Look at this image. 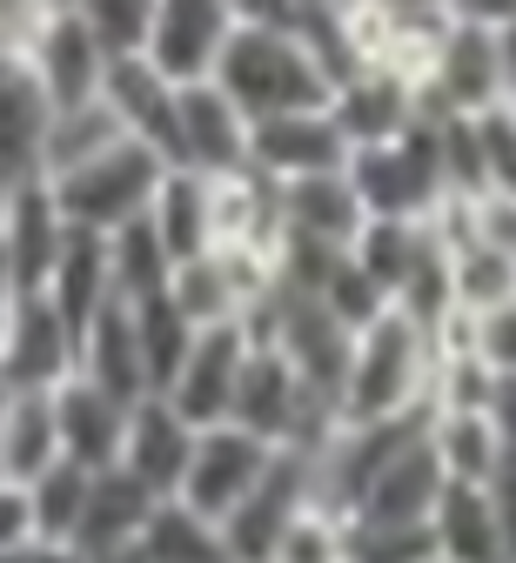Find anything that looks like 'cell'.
Wrapping results in <instances>:
<instances>
[{
  "instance_id": "obj_41",
  "label": "cell",
  "mask_w": 516,
  "mask_h": 563,
  "mask_svg": "<svg viewBox=\"0 0 516 563\" xmlns=\"http://www.w3.org/2000/svg\"><path fill=\"white\" fill-rule=\"evenodd\" d=\"M483 497H490V510H496V530H503V543H509V563H516V450L503 456V470L483 483Z\"/></svg>"
},
{
  "instance_id": "obj_2",
  "label": "cell",
  "mask_w": 516,
  "mask_h": 563,
  "mask_svg": "<svg viewBox=\"0 0 516 563\" xmlns=\"http://www.w3.org/2000/svg\"><path fill=\"white\" fill-rule=\"evenodd\" d=\"M429 376H436V335L416 329L403 309H389L383 322H369L349 342V369L336 389V416L349 422H396V416H422L429 409Z\"/></svg>"
},
{
  "instance_id": "obj_11",
  "label": "cell",
  "mask_w": 516,
  "mask_h": 563,
  "mask_svg": "<svg viewBox=\"0 0 516 563\" xmlns=\"http://www.w3.org/2000/svg\"><path fill=\"white\" fill-rule=\"evenodd\" d=\"M309 504H316V456H303V450H275L268 476L255 483V497H249L229 523H221L229 563H268L275 543H282V530L303 517Z\"/></svg>"
},
{
  "instance_id": "obj_5",
  "label": "cell",
  "mask_w": 516,
  "mask_h": 563,
  "mask_svg": "<svg viewBox=\"0 0 516 563\" xmlns=\"http://www.w3.org/2000/svg\"><path fill=\"white\" fill-rule=\"evenodd\" d=\"M416 95H422V121H476V114L509 101L496 34L476 8H450V34H442L436 60L422 67Z\"/></svg>"
},
{
  "instance_id": "obj_31",
  "label": "cell",
  "mask_w": 516,
  "mask_h": 563,
  "mask_svg": "<svg viewBox=\"0 0 516 563\" xmlns=\"http://www.w3.org/2000/svg\"><path fill=\"white\" fill-rule=\"evenodd\" d=\"M121 121L108 114V101H88V108H61L54 128H47V155H41V181H61L74 168L101 162L108 148H121Z\"/></svg>"
},
{
  "instance_id": "obj_17",
  "label": "cell",
  "mask_w": 516,
  "mask_h": 563,
  "mask_svg": "<svg viewBox=\"0 0 516 563\" xmlns=\"http://www.w3.org/2000/svg\"><path fill=\"white\" fill-rule=\"evenodd\" d=\"M195 437L201 430H188V422L162 396H147L128 416V443H121V463L114 470L134 476L155 504H175L182 497V476H188V456H195Z\"/></svg>"
},
{
  "instance_id": "obj_16",
  "label": "cell",
  "mask_w": 516,
  "mask_h": 563,
  "mask_svg": "<svg viewBox=\"0 0 516 563\" xmlns=\"http://www.w3.org/2000/svg\"><path fill=\"white\" fill-rule=\"evenodd\" d=\"M67 235H74V229L61 222L47 181H28V188L8 195V208H0V255H8L14 296H41V289H47V275H54Z\"/></svg>"
},
{
  "instance_id": "obj_19",
  "label": "cell",
  "mask_w": 516,
  "mask_h": 563,
  "mask_svg": "<svg viewBox=\"0 0 516 563\" xmlns=\"http://www.w3.org/2000/svg\"><path fill=\"white\" fill-rule=\"evenodd\" d=\"M128 402H114L108 389L95 383H61L54 389V422H61V463L74 470H114L121 463V443H128Z\"/></svg>"
},
{
  "instance_id": "obj_30",
  "label": "cell",
  "mask_w": 516,
  "mask_h": 563,
  "mask_svg": "<svg viewBox=\"0 0 516 563\" xmlns=\"http://www.w3.org/2000/svg\"><path fill=\"white\" fill-rule=\"evenodd\" d=\"M450 249V289H457V316H490L503 302H516V255L490 249V242H470V235H442Z\"/></svg>"
},
{
  "instance_id": "obj_12",
  "label": "cell",
  "mask_w": 516,
  "mask_h": 563,
  "mask_svg": "<svg viewBox=\"0 0 516 563\" xmlns=\"http://www.w3.org/2000/svg\"><path fill=\"white\" fill-rule=\"evenodd\" d=\"M168 168L201 175V181H229V175L249 168V121H242V108L221 95L215 81L175 95V148H168Z\"/></svg>"
},
{
  "instance_id": "obj_1",
  "label": "cell",
  "mask_w": 516,
  "mask_h": 563,
  "mask_svg": "<svg viewBox=\"0 0 516 563\" xmlns=\"http://www.w3.org/2000/svg\"><path fill=\"white\" fill-rule=\"evenodd\" d=\"M215 88L255 128V121L329 108L336 75L303 27V8H235V34H229L221 67H215Z\"/></svg>"
},
{
  "instance_id": "obj_42",
  "label": "cell",
  "mask_w": 516,
  "mask_h": 563,
  "mask_svg": "<svg viewBox=\"0 0 516 563\" xmlns=\"http://www.w3.org/2000/svg\"><path fill=\"white\" fill-rule=\"evenodd\" d=\"M0 563H81L67 543H21L14 556H0Z\"/></svg>"
},
{
  "instance_id": "obj_46",
  "label": "cell",
  "mask_w": 516,
  "mask_h": 563,
  "mask_svg": "<svg viewBox=\"0 0 516 563\" xmlns=\"http://www.w3.org/2000/svg\"><path fill=\"white\" fill-rule=\"evenodd\" d=\"M0 402H8V389H0Z\"/></svg>"
},
{
  "instance_id": "obj_22",
  "label": "cell",
  "mask_w": 516,
  "mask_h": 563,
  "mask_svg": "<svg viewBox=\"0 0 516 563\" xmlns=\"http://www.w3.org/2000/svg\"><path fill=\"white\" fill-rule=\"evenodd\" d=\"M175 95H182V88H168L147 60H114V67H108V88H101V101H108V114L121 121V134L141 141V148H155L162 162H168V148H175Z\"/></svg>"
},
{
  "instance_id": "obj_14",
  "label": "cell",
  "mask_w": 516,
  "mask_h": 563,
  "mask_svg": "<svg viewBox=\"0 0 516 563\" xmlns=\"http://www.w3.org/2000/svg\"><path fill=\"white\" fill-rule=\"evenodd\" d=\"M329 114L349 141V155L362 148H389L422 121V95L409 75H389V67H355V75L329 95Z\"/></svg>"
},
{
  "instance_id": "obj_33",
  "label": "cell",
  "mask_w": 516,
  "mask_h": 563,
  "mask_svg": "<svg viewBox=\"0 0 516 563\" xmlns=\"http://www.w3.org/2000/svg\"><path fill=\"white\" fill-rule=\"evenodd\" d=\"M88 483H95V470H74V463H54L41 483H28L41 543H67L74 550V530H81V510H88Z\"/></svg>"
},
{
  "instance_id": "obj_4",
  "label": "cell",
  "mask_w": 516,
  "mask_h": 563,
  "mask_svg": "<svg viewBox=\"0 0 516 563\" xmlns=\"http://www.w3.org/2000/svg\"><path fill=\"white\" fill-rule=\"evenodd\" d=\"M349 188L369 222H436L450 208V181H442V148L436 121H416L389 148L349 155Z\"/></svg>"
},
{
  "instance_id": "obj_44",
  "label": "cell",
  "mask_w": 516,
  "mask_h": 563,
  "mask_svg": "<svg viewBox=\"0 0 516 563\" xmlns=\"http://www.w3.org/2000/svg\"><path fill=\"white\" fill-rule=\"evenodd\" d=\"M8 302H14V296H0V322H8Z\"/></svg>"
},
{
  "instance_id": "obj_35",
  "label": "cell",
  "mask_w": 516,
  "mask_h": 563,
  "mask_svg": "<svg viewBox=\"0 0 516 563\" xmlns=\"http://www.w3.org/2000/svg\"><path fill=\"white\" fill-rule=\"evenodd\" d=\"M141 550L155 556V563H229V543H221V530L182 504H162L155 523H147Z\"/></svg>"
},
{
  "instance_id": "obj_10",
  "label": "cell",
  "mask_w": 516,
  "mask_h": 563,
  "mask_svg": "<svg viewBox=\"0 0 516 563\" xmlns=\"http://www.w3.org/2000/svg\"><path fill=\"white\" fill-rule=\"evenodd\" d=\"M249 322H229V329H201L188 342V356L175 369V383L162 389V402L188 422V430H221L235 409V383H242V363H249Z\"/></svg>"
},
{
  "instance_id": "obj_9",
  "label": "cell",
  "mask_w": 516,
  "mask_h": 563,
  "mask_svg": "<svg viewBox=\"0 0 516 563\" xmlns=\"http://www.w3.org/2000/svg\"><path fill=\"white\" fill-rule=\"evenodd\" d=\"M21 60L34 67V81H41V95L54 101V114H61V108H88V101H101V88H108V54L95 47L81 8H41Z\"/></svg>"
},
{
  "instance_id": "obj_28",
  "label": "cell",
  "mask_w": 516,
  "mask_h": 563,
  "mask_svg": "<svg viewBox=\"0 0 516 563\" xmlns=\"http://www.w3.org/2000/svg\"><path fill=\"white\" fill-rule=\"evenodd\" d=\"M349 255H355V268L376 282V289L389 296V309H396V296L416 282V268L436 255V222H362Z\"/></svg>"
},
{
  "instance_id": "obj_6",
  "label": "cell",
  "mask_w": 516,
  "mask_h": 563,
  "mask_svg": "<svg viewBox=\"0 0 516 563\" xmlns=\"http://www.w3.org/2000/svg\"><path fill=\"white\" fill-rule=\"evenodd\" d=\"M74 376H81V335L67 329V316L47 296H14L8 322H0V389L54 396Z\"/></svg>"
},
{
  "instance_id": "obj_15",
  "label": "cell",
  "mask_w": 516,
  "mask_h": 563,
  "mask_svg": "<svg viewBox=\"0 0 516 563\" xmlns=\"http://www.w3.org/2000/svg\"><path fill=\"white\" fill-rule=\"evenodd\" d=\"M442 489H450V476H442V463L429 450V422H422V430L362 483L349 523H429L436 504H442Z\"/></svg>"
},
{
  "instance_id": "obj_27",
  "label": "cell",
  "mask_w": 516,
  "mask_h": 563,
  "mask_svg": "<svg viewBox=\"0 0 516 563\" xmlns=\"http://www.w3.org/2000/svg\"><path fill=\"white\" fill-rule=\"evenodd\" d=\"M41 296L67 316L74 335H88V322L114 302L108 242H101V235H67V249H61V262H54V275H47V289H41Z\"/></svg>"
},
{
  "instance_id": "obj_39",
  "label": "cell",
  "mask_w": 516,
  "mask_h": 563,
  "mask_svg": "<svg viewBox=\"0 0 516 563\" xmlns=\"http://www.w3.org/2000/svg\"><path fill=\"white\" fill-rule=\"evenodd\" d=\"M470 322V356L496 376V383H509L516 376V302H503V309H490V316H463Z\"/></svg>"
},
{
  "instance_id": "obj_40",
  "label": "cell",
  "mask_w": 516,
  "mask_h": 563,
  "mask_svg": "<svg viewBox=\"0 0 516 563\" xmlns=\"http://www.w3.org/2000/svg\"><path fill=\"white\" fill-rule=\"evenodd\" d=\"M21 543H41L34 537V504L21 483H0V556H14Z\"/></svg>"
},
{
  "instance_id": "obj_47",
  "label": "cell",
  "mask_w": 516,
  "mask_h": 563,
  "mask_svg": "<svg viewBox=\"0 0 516 563\" xmlns=\"http://www.w3.org/2000/svg\"><path fill=\"white\" fill-rule=\"evenodd\" d=\"M509 108H516V95H509Z\"/></svg>"
},
{
  "instance_id": "obj_36",
  "label": "cell",
  "mask_w": 516,
  "mask_h": 563,
  "mask_svg": "<svg viewBox=\"0 0 516 563\" xmlns=\"http://www.w3.org/2000/svg\"><path fill=\"white\" fill-rule=\"evenodd\" d=\"M95 47L114 60H141L147 54V21H155V0H95V8H81Z\"/></svg>"
},
{
  "instance_id": "obj_13",
  "label": "cell",
  "mask_w": 516,
  "mask_h": 563,
  "mask_svg": "<svg viewBox=\"0 0 516 563\" xmlns=\"http://www.w3.org/2000/svg\"><path fill=\"white\" fill-rule=\"evenodd\" d=\"M342 168H349V141H342V128H336L329 108L282 114V121H255L249 128V175H262L268 188L342 175Z\"/></svg>"
},
{
  "instance_id": "obj_20",
  "label": "cell",
  "mask_w": 516,
  "mask_h": 563,
  "mask_svg": "<svg viewBox=\"0 0 516 563\" xmlns=\"http://www.w3.org/2000/svg\"><path fill=\"white\" fill-rule=\"evenodd\" d=\"M275 208H282V242H303V249H355V235L369 222L349 188V168L275 188Z\"/></svg>"
},
{
  "instance_id": "obj_3",
  "label": "cell",
  "mask_w": 516,
  "mask_h": 563,
  "mask_svg": "<svg viewBox=\"0 0 516 563\" xmlns=\"http://www.w3.org/2000/svg\"><path fill=\"white\" fill-rule=\"evenodd\" d=\"M162 181H168V162L155 148H141V141H121V148H108L101 162L74 168V175H61L47 188H54V208H61V222L74 235H101L108 242V235H121L128 222H141L147 208H155Z\"/></svg>"
},
{
  "instance_id": "obj_32",
  "label": "cell",
  "mask_w": 516,
  "mask_h": 563,
  "mask_svg": "<svg viewBox=\"0 0 516 563\" xmlns=\"http://www.w3.org/2000/svg\"><path fill=\"white\" fill-rule=\"evenodd\" d=\"M108 275H114V302H155L175 282V255L162 249L155 222H128L121 235H108Z\"/></svg>"
},
{
  "instance_id": "obj_38",
  "label": "cell",
  "mask_w": 516,
  "mask_h": 563,
  "mask_svg": "<svg viewBox=\"0 0 516 563\" xmlns=\"http://www.w3.org/2000/svg\"><path fill=\"white\" fill-rule=\"evenodd\" d=\"M476 134V162H483V195H509L516 201V108H490L470 121Z\"/></svg>"
},
{
  "instance_id": "obj_25",
  "label": "cell",
  "mask_w": 516,
  "mask_h": 563,
  "mask_svg": "<svg viewBox=\"0 0 516 563\" xmlns=\"http://www.w3.org/2000/svg\"><path fill=\"white\" fill-rule=\"evenodd\" d=\"M429 537H436V563H509L496 510H490L483 489H470V483L442 489V504L429 517Z\"/></svg>"
},
{
  "instance_id": "obj_34",
  "label": "cell",
  "mask_w": 516,
  "mask_h": 563,
  "mask_svg": "<svg viewBox=\"0 0 516 563\" xmlns=\"http://www.w3.org/2000/svg\"><path fill=\"white\" fill-rule=\"evenodd\" d=\"M128 316H134V335H141V363H147V383H155V396H162V389L175 383L182 356H188L195 329L182 322V309H175L168 296H155V302H128Z\"/></svg>"
},
{
  "instance_id": "obj_8",
  "label": "cell",
  "mask_w": 516,
  "mask_h": 563,
  "mask_svg": "<svg viewBox=\"0 0 516 563\" xmlns=\"http://www.w3.org/2000/svg\"><path fill=\"white\" fill-rule=\"evenodd\" d=\"M268 463H275V450L255 443L249 430H235V422H221V430H201L175 504L195 510V517H208V523L221 530V523H229V517L255 497V483L268 476Z\"/></svg>"
},
{
  "instance_id": "obj_23",
  "label": "cell",
  "mask_w": 516,
  "mask_h": 563,
  "mask_svg": "<svg viewBox=\"0 0 516 563\" xmlns=\"http://www.w3.org/2000/svg\"><path fill=\"white\" fill-rule=\"evenodd\" d=\"M155 497L121 476V470H95L88 483V510H81V530H74V556H101V550H128L147 537V523H155Z\"/></svg>"
},
{
  "instance_id": "obj_7",
  "label": "cell",
  "mask_w": 516,
  "mask_h": 563,
  "mask_svg": "<svg viewBox=\"0 0 516 563\" xmlns=\"http://www.w3.org/2000/svg\"><path fill=\"white\" fill-rule=\"evenodd\" d=\"M235 34V8L221 0H155V21H147V67L168 88H208L221 54Z\"/></svg>"
},
{
  "instance_id": "obj_43",
  "label": "cell",
  "mask_w": 516,
  "mask_h": 563,
  "mask_svg": "<svg viewBox=\"0 0 516 563\" xmlns=\"http://www.w3.org/2000/svg\"><path fill=\"white\" fill-rule=\"evenodd\" d=\"M81 563H155L141 543H128V550H101V556H81Z\"/></svg>"
},
{
  "instance_id": "obj_21",
  "label": "cell",
  "mask_w": 516,
  "mask_h": 563,
  "mask_svg": "<svg viewBox=\"0 0 516 563\" xmlns=\"http://www.w3.org/2000/svg\"><path fill=\"white\" fill-rule=\"evenodd\" d=\"M81 383L108 389V396L128 402V409L155 396V383H147V363H141V335H134L128 302H108V309L88 322V335H81Z\"/></svg>"
},
{
  "instance_id": "obj_18",
  "label": "cell",
  "mask_w": 516,
  "mask_h": 563,
  "mask_svg": "<svg viewBox=\"0 0 516 563\" xmlns=\"http://www.w3.org/2000/svg\"><path fill=\"white\" fill-rule=\"evenodd\" d=\"M47 128H54V101L41 95L34 67H28L21 54L0 60V181H8V188L41 181Z\"/></svg>"
},
{
  "instance_id": "obj_29",
  "label": "cell",
  "mask_w": 516,
  "mask_h": 563,
  "mask_svg": "<svg viewBox=\"0 0 516 563\" xmlns=\"http://www.w3.org/2000/svg\"><path fill=\"white\" fill-rule=\"evenodd\" d=\"M147 222H155L162 249L175 255V268L195 262V255H215V201H208V181H201V175L168 168L155 208H147Z\"/></svg>"
},
{
  "instance_id": "obj_24",
  "label": "cell",
  "mask_w": 516,
  "mask_h": 563,
  "mask_svg": "<svg viewBox=\"0 0 516 563\" xmlns=\"http://www.w3.org/2000/svg\"><path fill=\"white\" fill-rule=\"evenodd\" d=\"M61 463V422H54V396H8L0 402V483H41Z\"/></svg>"
},
{
  "instance_id": "obj_37",
  "label": "cell",
  "mask_w": 516,
  "mask_h": 563,
  "mask_svg": "<svg viewBox=\"0 0 516 563\" xmlns=\"http://www.w3.org/2000/svg\"><path fill=\"white\" fill-rule=\"evenodd\" d=\"M268 563H349V523H342L336 510L309 504L303 517L282 530V543H275Z\"/></svg>"
},
{
  "instance_id": "obj_26",
  "label": "cell",
  "mask_w": 516,
  "mask_h": 563,
  "mask_svg": "<svg viewBox=\"0 0 516 563\" xmlns=\"http://www.w3.org/2000/svg\"><path fill=\"white\" fill-rule=\"evenodd\" d=\"M429 450L442 463V476L450 483H470L483 489L496 470H503V437H496V422L490 409H429Z\"/></svg>"
},
{
  "instance_id": "obj_45",
  "label": "cell",
  "mask_w": 516,
  "mask_h": 563,
  "mask_svg": "<svg viewBox=\"0 0 516 563\" xmlns=\"http://www.w3.org/2000/svg\"><path fill=\"white\" fill-rule=\"evenodd\" d=\"M8 195H14V188H8V181H0V208H8Z\"/></svg>"
}]
</instances>
